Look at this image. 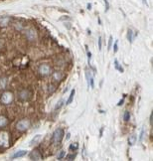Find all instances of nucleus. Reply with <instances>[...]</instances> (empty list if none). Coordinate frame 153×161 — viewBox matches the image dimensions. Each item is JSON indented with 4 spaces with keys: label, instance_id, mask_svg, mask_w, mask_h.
<instances>
[{
    "label": "nucleus",
    "instance_id": "f257e3e1",
    "mask_svg": "<svg viewBox=\"0 0 153 161\" xmlns=\"http://www.w3.org/2000/svg\"><path fill=\"white\" fill-rule=\"evenodd\" d=\"M30 125H31V122L29 119H21L19 120L17 123H16V128L19 130V131H26L27 129L30 128Z\"/></svg>",
    "mask_w": 153,
    "mask_h": 161
},
{
    "label": "nucleus",
    "instance_id": "f03ea898",
    "mask_svg": "<svg viewBox=\"0 0 153 161\" xmlns=\"http://www.w3.org/2000/svg\"><path fill=\"white\" fill-rule=\"evenodd\" d=\"M64 135H65V132H64V129L59 127L57 128L54 133H53V141L55 143H61V141L63 140L64 138Z\"/></svg>",
    "mask_w": 153,
    "mask_h": 161
},
{
    "label": "nucleus",
    "instance_id": "7ed1b4c3",
    "mask_svg": "<svg viewBox=\"0 0 153 161\" xmlns=\"http://www.w3.org/2000/svg\"><path fill=\"white\" fill-rule=\"evenodd\" d=\"M13 100V93L11 91H4L0 96V101L3 104H10Z\"/></svg>",
    "mask_w": 153,
    "mask_h": 161
},
{
    "label": "nucleus",
    "instance_id": "20e7f679",
    "mask_svg": "<svg viewBox=\"0 0 153 161\" xmlns=\"http://www.w3.org/2000/svg\"><path fill=\"white\" fill-rule=\"evenodd\" d=\"M9 145V134L7 132H0V146L7 147Z\"/></svg>",
    "mask_w": 153,
    "mask_h": 161
},
{
    "label": "nucleus",
    "instance_id": "39448f33",
    "mask_svg": "<svg viewBox=\"0 0 153 161\" xmlns=\"http://www.w3.org/2000/svg\"><path fill=\"white\" fill-rule=\"evenodd\" d=\"M30 159L34 161H39V160H43V156L38 149H34L30 153Z\"/></svg>",
    "mask_w": 153,
    "mask_h": 161
},
{
    "label": "nucleus",
    "instance_id": "423d86ee",
    "mask_svg": "<svg viewBox=\"0 0 153 161\" xmlns=\"http://www.w3.org/2000/svg\"><path fill=\"white\" fill-rule=\"evenodd\" d=\"M50 71H51V69H50L49 65H47V64H42L39 67V73L42 76H48V75H50Z\"/></svg>",
    "mask_w": 153,
    "mask_h": 161
},
{
    "label": "nucleus",
    "instance_id": "0eeeda50",
    "mask_svg": "<svg viewBox=\"0 0 153 161\" xmlns=\"http://www.w3.org/2000/svg\"><path fill=\"white\" fill-rule=\"evenodd\" d=\"M19 98L21 99V100H27L29 97H30V95H31V92L29 91V90H27V89H23V90H21L20 92H19Z\"/></svg>",
    "mask_w": 153,
    "mask_h": 161
},
{
    "label": "nucleus",
    "instance_id": "6e6552de",
    "mask_svg": "<svg viewBox=\"0 0 153 161\" xmlns=\"http://www.w3.org/2000/svg\"><path fill=\"white\" fill-rule=\"evenodd\" d=\"M26 37L28 38V40L32 41V40H35L36 39V32L33 30V29H29L26 31Z\"/></svg>",
    "mask_w": 153,
    "mask_h": 161
},
{
    "label": "nucleus",
    "instance_id": "1a4fd4ad",
    "mask_svg": "<svg viewBox=\"0 0 153 161\" xmlns=\"http://www.w3.org/2000/svg\"><path fill=\"white\" fill-rule=\"evenodd\" d=\"M27 150H18L16 151L12 156H11V159H15V158H19V157H23L27 154Z\"/></svg>",
    "mask_w": 153,
    "mask_h": 161
},
{
    "label": "nucleus",
    "instance_id": "9d476101",
    "mask_svg": "<svg viewBox=\"0 0 153 161\" xmlns=\"http://www.w3.org/2000/svg\"><path fill=\"white\" fill-rule=\"evenodd\" d=\"M41 138H42V135H41V134H37V135H35V136L32 138V140L30 141V145L32 146V145L37 144V143L41 140Z\"/></svg>",
    "mask_w": 153,
    "mask_h": 161
},
{
    "label": "nucleus",
    "instance_id": "9b49d317",
    "mask_svg": "<svg viewBox=\"0 0 153 161\" xmlns=\"http://www.w3.org/2000/svg\"><path fill=\"white\" fill-rule=\"evenodd\" d=\"M8 83L7 78H1L0 79V89H5Z\"/></svg>",
    "mask_w": 153,
    "mask_h": 161
},
{
    "label": "nucleus",
    "instance_id": "f8f14e48",
    "mask_svg": "<svg viewBox=\"0 0 153 161\" xmlns=\"http://www.w3.org/2000/svg\"><path fill=\"white\" fill-rule=\"evenodd\" d=\"M8 124V119L4 115H0V128L5 127Z\"/></svg>",
    "mask_w": 153,
    "mask_h": 161
},
{
    "label": "nucleus",
    "instance_id": "ddd939ff",
    "mask_svg": "<svg viewBox=\"0 0 153 161\" xmlns=\"http://www.w3.org/2000/svg\"><path fill=\"white\" fill-rule=\"evenodd\" d=\"M53 78H54L55 80L60 81V80L63 79V74H62L61 72H55V73L53 74Z\"/></svg>",
    "mask_w": 153,
    "mask_h": 161
},
{
    "label": "nucleus",
    "instance_id": "4468645a",
    "mask_svg": "<svg viewBox=\"0 0 153 161\" xmlns=\"http://www.w3.org/2000/svg\"><path fill=\"white\" fill-rule=\"evenodd\" d=\"M8 23H9V17H1L0 18V26L1 27L7 26Z\"/></svg>",
    "mask_w": 153,
    "mask_h": 161
},
{
    "label": "nucleus",
    "instance_id": "2eb2a0df",
    "mask_svg": "<svg viewBox=\"0 0 153 161\" xmlns=\"http://www.w3.org/2000/svg\"><path fill=\"white\" fill-rule=\"evenodd\" d=\"M136 140H137L136 135L132 134V135H130V136L128 137V144H129L130 146H132V145H134V144L136 143Z\"/></svg>",
    "mask_w": 153,
    "mask_h": 161
},
{
    "label": "nucleus",
    "instance_id": "dca6fc26",
    "mask_svg": "<svg viewBox=\"0 0 153 161\" xmlns=\"http://www.w3.org/2000/svg\"><path fill=\"white\" fill-rule=\"evenodd\" d=\"M127 40L129 41V43L133 42V31L131 29L127 30Z\"/></svg>",
    "mask_w": 153,
    "mask_h": 161
},
{
    "label": "nucleus",
    "instance_id": "f3484780",
    "mask_svg": "<svg viewBox=\"0 0 153 161\" xmlns=\"http://www.w3.org/2000/svg\"><path fill=\"white\" fill-rule=\"evenodd\" d=\"M75 93H76V90L75 89H72V92H71V94H70V96H69V99L67 100V103L66 104H71L72 102H73V100H74V96H75Z\"/></svg>",
    "mask_w": 153,
    "mask_h": 161
},
{
    "label": "nucleus",
    "instance_id": "a211bd4d",
    "mask_svg": "<svg viewBox=\"0 0 153 161\" xmlns=\"http://www.w3.org/2000/svg\"><path fill=\"white\" fill-rule=\"evenodd\" d=\"M69 148H70V150H71V151H76V150L78 148V144H77L76 142L72 143V144L70 145V147H69Z\"/></svg>",
    "mask_w": 153,
    "mask_h": 161
},
{
    "label": "nucleus",
    "instance_id": "6ab92c4d",
    "mask_svg": "<svg viewBox=\"0 0 153 161\" xmlns=\"http://www.w3.org/2000/svg\"><path fill=\"white\" fill-rule=\"evenodd\" d=\"M66 156V151L65 150H61L60 152H59V154H58V156H57V158H58V160H62L64 157Z\"/></svg>",
    "mask_w": 153,
    "mask_h": 161
},
{
    "label": "nucleus",
    "instance_id": "aec40b11",
    "mask_svg": "<svg viewBox=\"0 0 153 161\" xmlns=\"http://www.w3.org/2000/svg\"><path fill=\"white\" fill-rule=\"evenodd\" d=\"M130 119V112L129 111H124V114H123V120L124 121H128Z\"/></svg>",
    "mask_w": 153,
    "mask_h": 161
},
{
    "label": "nucleus",
    "instance_id": "412c9836",
    "mask_svg": "<svg viewBox=\"0 0 153 161\" xmlns=\"http://www.w3.org/2000/svg\"><path fill=\"white\" fill-rule=\"evenodd\" d=\"M114 67H115V69H116L117 71H120L121 73L123 72V69H122V67H121V66H120V65L118 64L117 60H115V61H114Z\"/></svg>",
    "mask_w": 153,
    "mask_h": 161
},
{
    "label": "nucleus",
    "instance_id": "4be33fe9",
    "mask_svg": "<svg viewBox=\"0 0 153 161\" xmlns=\"http://www.w3.org/2000/svg\"><path fill=\"white\" fill-rule=\"evenodd\" d=\"M55 89H56V86H55L54 84H50L49 87H48V93H49V94L53 93V92L55 91Z\"/></svg>",
    "mask_w": 153,
    "mask_h": 161
},
{
    "label": "nucleus",
    "instance_id": "5701e85b",
    "mask_svg": "<svg viewBox=\"0 0 153 161\" xmlns=\"http://www.w3.org/2000/svg\"><path fill=\"white\" fill-rule=\"evenodd\" d=\"M112 41H113V38H112V36H110V37H109V40H108V45H107V50H108V51L111 49V44H112Z\"/></svg>",
    "mask_w": 153,
    "mask_h": 161
},
{
    "label": "nucleus",
    "instance_id": "b1692460",
    "mask_svg": "<svg viewBox=\"0 0 153 161\" xmlns=\"http://www.w3.org/2000/svg\"><path fill=\"white\" fill-rule=\"evenodd\" d=\"M63 103H64V100H63V99L59 100V101H58V103H57V105L55 106V109H59V108H60V107L63 105Z\"/></svg>",
    "mask_w": 153,
    "mask_h": 161
},
{
    "label": "nucleus",
    "instance_id": "393cba45",
    "mask_svg": "<svg viewBox=\"0 0 153 161\" xmlns=\"http://www.w3.org/2000/svg\"><path fill=\"white\" fill-rule=\"evenodd\" d=\"M76 154H70V155H68L67 156V160H74L75 158H76Z\"/></svg>",
    "mask_w": 153,
    "mask_h": 161
},
{
    "label": "nucleus",
    "instance_id": "a878e982",
    "mask_svg": "<svg viewBox=\"0 0 153 161\" xmlns=\"http://www.w3.org/2000/svg\"><path fill=\"white\" fill-rule=\"evenodd\" d=\"M86 54H87V58H88V64L90 63V58H91V54H90V52L88 51V49L86 48Z\"/></svg>",
    "mask_w": 153,
    "mask_h": 161
},
{
    "label": "nucleus",
    "instance_id": "bb28decb",
    "mask_svg": "<svg viewBox=\"0 0 153 161\" xmlns=\"http://www.w3.org/2000/svg\"><path fill=\"white\" fill-rule=\"evenodd\" d=\"M103 1H104V3H105V12H107V11H108V9H109L108 2H107V0H103Z\"/></svg>",
    "mask_w": 153,
    "mask_h": 161
},
{
    "label": "nucleus",
    "instance_id": "cd10ccee",
    "mask_svg": "<svg viewBox=\"0 0 153 161\" xmlns=\"http://www.w3.org/2000/svg\"><path fill=\"white\" fill-rule=\"evenodd\" d=\"M117 50H118V47H117V42H115V43H114V46H113V51H114V53H116V52H117Z\"/></svg>",
    "mask_w": 153,
    "mask_h": 161
},
{
    "label": "nucleus",
    "instance_id": "c85d7f7f",
    "mask_svg": "<svg viewBox=\"0 0 153 161\" xmlns=\"http://www.w3.org/2000/svg\"><path fill=\"white\" fill-rule=\"evenodd\" d=\"M101 40H102L101 37H99V38H98V49H99V50H101Z\"/></svg>",
    "mask_w": 153,
    "mask_h": 161
},
{
    "label": "nucleus",
    "instance_id": "c756f323",
    "mask_svg": "<svg viewBox=\"0 0 153 161\" xmlns=\"http://www.w3.org/2000/svg\"><path fill=\"white\" fill-rule=\"evenodd\" d=\"M123 102H124V98H122V99H120V101H118V103H117V105L119 106V105H122L123 104Z\"/></svg>",
    "mask_w": 153,
    "mask_h": 161
},
{
    "label": "nucleus",
    "instance_id": "7c9ffc66",
    "mask_svg": "<svg viewBox=\"0 0 153 161\" xmlns=\"http://www.w3.org/2000/svg\"><path fill=\"white\" fill-rule=\"evenodd\" d=\"M152 122H153V112H151V115H150V123L152 125Z\"/></svg>",
    "mask_w": 153,
    "mask_h": 161
},
{
    "label": "nucleus",
    "instance_id": "2f4dec72",
    "mask_svg": "<svg viewBox=\"0 0 153 161\" xmlns=\"http://www.w3.org/2000/svg\"><path fill=\"white\" fill-rule=\"evenodd\" d=\"M142 2H143V4H144V5H146V6H148V3H147V0H142Z\"/></svg>",
    "mask_w": 153,
    "mask_h": 161
},
{
    "label": "nucleus",
    "instance_id": "473e14b6",
    "mask_svg": "<svg viewBox=\"0 0 153 161\" xmlns=\"http://www.w3.org/2000/svg\"><path fill=\"white\" fill-rule=\"evenodd\" d=\"M87 9H88V10H90V9H91V4H90V3H88V4H87Z\"/></svg>",
    "mask_w": 153,
    "mask_h": 161
},
{
    "label": "nucleus",
    "instance_id": "72a5a7b5",
    "mask_svg": "<svg viewBox=\"0 0 153 161\" xmlns=\"http://www.w3.org/2000/svg\"><path fill=\"white\" fill-rule=\"evenodd\" d=\"M70 135H71V134H70V133H68V134H67V136H66V139H69V138H70Z\"/></svg>",
    "mask_w": 153,
    "mask_h": 161
}]
</instances>
